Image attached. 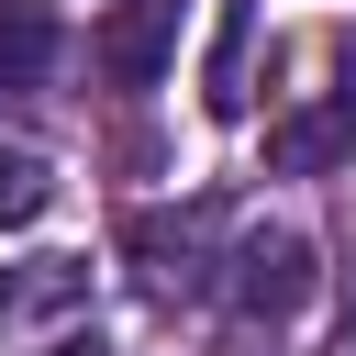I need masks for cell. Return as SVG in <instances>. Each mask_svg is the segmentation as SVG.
Segmentation results:
<instances>
[{
    "mask_svg": "<svg viewBox=\"0 0 356 356\" xmlns=\"http://www.w3.org/2000/svg\"><path fill=\"white\" fill-rule=\"evenodd\" d=\"M312 245L300 234H245L234 245V312H256V323H289L300 300H312Z\"/></svg>",
    "mask_w": 356,
    "mask_h": 356,
    "instance_id": "cell-1",
    "label": "cell"
},
{
    "mask_svg": "<svg viewBox=\"0 0 356 356\" xmlns=\"http://www.w3.org/2000/svg\"><path fill=\"white\" fill-rule=\"evenodd\" d=\"M167 44H178V0H134V11H111V33H100V67L145 89V78L167 67Z\"/></svg>",
    "mask_w": 356,
    "mask_h": 356,
    "instance_id": "cell-2",
    "label": "cell"
},
{
    "mask_svg": "<svg viewBox=\"0 0 356 356\" xmlns=\"http://www.w3.org/2000/svg\"><path fill=\"white\" fill-rule=\"evenodd\" d=\"M345 145H356V89H334L323 111H300V122H278V134H267V156H278L289 178H312V167H334Z\"/></svg>",
    "mask_w": 356,
    "mask_h": 356,
    "instance_id": "cell-3",
    "label": "cell"
},
{
    "mask_svg": "<svg viewBox=\"0 0 356 356\" xmlns=\"http://www.w3.org/2000/svg\"><path fill=\"white\" fill-rule=\"evenodd\" d=\"M56 56V11L44 0H0V78H33Z\"/></svg>",
    "mask_w": 356,
    "mask_h": 356,
    "instance_id": "cell-4",
    "label": "cell"
},
{
    "mask_svg": "<svg viewBox=\"0 0 356 356\" xmlns=\"http://www.w3.org/2000/svg\"><path fill=\"white\" fill-rule=\"evenodd\" d=\"M56 200V178H44V156H0V222H33Z\"/></svg>",
    "mask_w": 356,
    "mask_h": 356,
    "instance_id": "cell-5",
    "label": "cell"
},
{
    "mask_svg": "<svg viewBox=\"0 0 356 356\" xmlns=\"http://www.w3.org/2000/svg\"><path fill=\"white\" fill-rule=\"evenodd\" d=\"M22 289H33V278H0V312H11V300H22Z\"/></svg>",
    "mask_w": 356,
    "mask_h": 356,
    "instance_id": "cell-6",
    "label": "cell"
},
{
    "mask_svg": "<svg viewBox=\"0 0 356 356\" xmlns=\"http://www.w3.org/2000/svg\"><path fill=\"white\" fill-rule=\"evenodd\" d=\"M334 356H356V323H345V334H334Z\"/></svg>",
    "mask_w": 356,
    "mask_h": 356,
    "instance_id": "cell-7",
    "label": "cell"
},
{
    "mask_svg": "<svg viewBox=\"0 0 356 356\" xmlns=\"http://www.w3.org/2000/svg\"><path fill=\"white\" fill-rule=\"evenodd\" d=\"M56 356H89V345H56Z\"/></svg>",
    "mask_w": 356,
    "mask_h": 356,
    "instance_id": "cell-8",
    "label": "cell"
}]
</instances>
